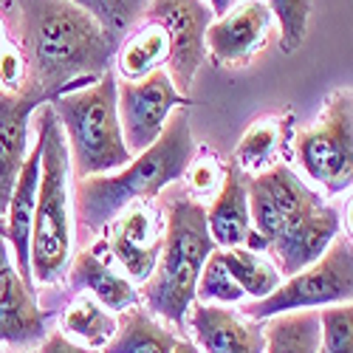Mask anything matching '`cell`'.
Masks as SVG:
<instances>
[{
	"instance_id": "484cf974",
	"label": "cell",
	"mask_w": 353,
	"mask_h": 353,
	"mask_svg": "<svg viewBox=\"0 0 353 353\" xmlns=\"http://www.w3.org/2000/svg\"><path fill=\"white\" fill-rule=\"evenodd\" d=\"M71 3L82 6L88 14H94L105 32L119 43L133 26L141 23L150 0H71Z\"/></svg>"
},
{
	"instance_id": "83f0119b",
	"label": "cell",
	"mask_w": 353,
	"mask_h": 353,
	"mask_svg": "<svg viewBox=\"0 0 353 353\" xmlns=\"http://www.w3.org/2000/svg\"><path fill=\"white\" fill-rule=\"evenodd\" d=\"M263 3L280 23V48L285 54H294L308 34L314 0H263Z\"/></svg>"
},
{
	"instance_id": "9a60e30c",
	"label": "cell",
	"mask_w": 353,
	"mask_h": 353,
	"mask_svg": "<svg viewBox=\"0 0 353 353\" xmlns=\"http://www.w3.org/2000/svg\"><path fill=\"white\" fill-rule=\"evenodd\" d=\"M272 26V12L263 0H243L234 3L226 14L212 20L203 34V46L212 51L221 65L246 63L263 48Z\"/></svg>"
},
{
	"instance_id": "2e32d148",
	"label": "cell",
	"mask_w": 353,
	"mask_h": 353,
	"mask_svg": "<svg viewBox=\"0 0 353 353\" xmlns=\"http://www.w3.org/2000/svg\"><path fill=\"white\" fill-rule=\"evenodd\" d=\"M40 105H46V99L28 88L20 94L0 91V234L14 181L28 159V122Z\"/></svg>"
},
{
	"instance_id": "d6986e66",
	"label": "cell",
	"mask_w": 353,
	"mask_h": 353,
	"mask_svg": "<svg viewBox=\"0 0 353 353\" xmlns=\"http://www.w3.org/2000/svg\"><path fill=\"white\" fill-rule=\"evenodd\" d=\"M246 179L249 175L232 164L223 172V184L212 201V207L207 210V229H210L215 249L246 246V238L252 232Z\"/></svg>"
},
{
	"instance_id": "836d02e7",
	"label": "cell",
	"mask_w": 353,
	"mask_h": 353,
	"mask_svg": "<svg viewBox=\"0 0 353 353\" xmlns=\"http://www.w3.org/2000/svg\"><path fill=\"white\" fill-rule=\"evenodd\" d=\"M172 353H201V350L195 347V342H192V339H187V336H179V339H175V347H172Z\"/></svg>"
},
{
	"instance_id": "d6a6232c",
	"label": "cell",
	"mask_w": 353,
	"mask_h": 353,
	"mask_svg": "<svg viewBox=\"0 0 353 353\" xmlns=\"http://www.w3.org/2000/svg\"><path fill=\"white\" fill-rule=\"evenodd\" d=\"M203 3H207V6L212 9V14H218V17H221V14H226L234 3H238V0H203Z\"/></svg>"
},
{
	"instance_id": "f546056e",
	"label": "cell",
	"mask_w": 353,
	"mask_h": 353,
	"mask_svg": "<svg viewBox=\"0 0 353 353\" xmlns=\"http://www.w3.org/2000/svg\"><path fill=\"white\" fill-rule=\"evenodd\" d=\"M223 167L218 161V156L207 147H195V153L184 170L187 175V187H190V198H203V195H218L221 184H223Z\"/></svg>"
},
{
	"instance_id": "ac0fdd59",
	"label": "cell",
	"mask_w": 353,
	"mask_h": 353,
	"mask_svg": "<svg viewBox=\"0 0 353 353\" xmlns=\"http://www.w3.org/2000/svg\"><path fill=\"white\" fill-rule=\"evenodd\" d=\"M37 187H40V139L28 150V159L14 181L6 218H3V238L12 246V260L17 274L32 285V221H34V207H37Z\"/></svg>"
},
{
	"instance_id": "5bb4252c",
	"label": "cell",
	"mask_w": 353,
	"mask_h": 353,
	"mask_svg": "<svg viewBox=\"0 0 353 353\" xmlns=\"http://www.w3.org/2000/svg\"><path fill=\"white\" fill-rule=\"evenodd\" d=\"M54 311L40 308L34 285H28L9 257V243L0 234V342L37 345L46 339V322Z\"/></svg>"
},
{
	"instance_id": "7c38bea8",
	"label": "cell",
	"mask_w": 353,
	"mask_h": 353,
	"mask_svg": "<svg viewBox=\"0 0 353 353\" xmlns=\"http://www.w3.org/2000/svg\"><path fill=\"white\" fill-rule=\"evenodd\" d=\"M339 212L322 195H316L300 215H294L272 238L269 252L277 272L283 277H291L308 269L339 238Z\"/></svg>"
},
{
	"instance_id": "52a82bcc",
	"label": "cell",
	"mask_w": 353,
	"mask_h": 353,
	"mask_svg": "<svg viewBox=\"0 0 353 353\" xmlns=\"http://www.w3.org/2000/svg\"><path fill=\"white\" fill-rule=\"evenodd\" d=\"M350 297H353V249L347 238H336L316 263L285 277L266 300L246 303L241 314L252 322H263L277 314L342 305L350 303Z\"/></svg>"
},
{
	"instance_id": "d4e9b609",
	"label": "cell",
	"mask_w": 353,
	"mask_h": 353,
	"mask_svg": "<svg viewBox=\"0 0 353 353\" xmlns=\"http://www.w3.org/2000/svg\"><path fill=\"white\" fill-rule=\"evenodd\" d=\"M263 353H316L319 347V314L291 311L263 319Z\"/></svg>"
},
{
	"instance_id": "4316f807",
	"label": "cell",
	"mask_w": 353,
	"mask_h": 353,
	"mask_svg": "<svg viewBox=\"0 0 353 353\" xmlns=\"http://www.w3.org/2000/svg\"><path fill=\"white\" fill-rule=\"evenodd\" d=\"M246 294L241 291V285L232 280V274L226 272L223 260H221V249H215L203 269L198 274L195 283V303H207V305H238L243 303Z\"/></svg>"
},
{
	"instance_id": "ffe728a7",
	"label": "cell",
	"mask_w": 353,
	"mask_h": 353,
	"mask_svg": "<svg viewBox=\"0 0 353 353\" xmlns=\"http://www.w3.org/2000/svg\"><path fill=\"white\" fill-rule=\"evenodd\" d=\"M170 57V40L164 28L153 20H141L116 46V71L122 74L125 82L144 79L147 74L161 71Z\"/></svg>"
},
{
	"instance_id": "6da1fadb",
	"label": "cell",
	"mask_w": 353,
	"mask_h": 353,
	"mask_svg": "<svg viewBox=\"0 0 353 353\" xmlns=\"http://www.w3.org/2000/svg\"><path fill=\"white\" fill-rule=\"evenodd\" d=\"M26 88L46 102L97 82L116 57L102 23L71 0H17Z\"/></svg>"
},
{
	"instance_id": "5b68a950",
	"label": "cell",
	"mask_w": 353,
	"mask_h": 353,
	"mask_svg": "<svg viewBox=\"0 0 353 353\" xmlns=\"http://www.w3.org/2000/svg\"><path fill=\"white\" fill-rule=\"evenodd\" d=\"M116 85H119L116 71H105L97 82L48 99L63 128L68 161L74 164L77 179L108 175L133 159L122 139Z\"/></svg>"
},
{
	"instance_id": "7a4b0ae2",
	"label": "cell",
	"mask_w": 353,
	"mask_h": 353,
	"mask_svg": "<svg viewBox=\"0 0 353 353\" xmlns=\"http://www.w3.org/2000/svg\"><path fill=\"white\" fill-rule=\"evenodd\" d=\"M195 153L190 130V110H172L164 133L144 153L133 156L119 172L88 175L77 181V234L91 243L102 238L110 221L133 201H153L161 190L184 179V170Z\"/></svg>"
},
{
	"instance_id": "603a6c76",
	"label": "cell",
	"mask_w": 353,
	"mask_h": 353,
	"mask_svg": "<svg viewBox=\"0 0 353 353\" xmlns=\"http://www.w3.org/2000/svg\"><path fill=\"white\" fill-rule=\"evenodd\" d=\"M60 331L91 350H105L116 334V314H110L91 294H74L60 314Z\"/></svg>"
},
{
	"instance_id": "8fae6325",
	"label": "cell",
	"mask_w": 353,
	"mask_h": 353,
	"mask_svg": "<svg viewBox=\"0 0 353 353\" xmlns=\"http://www.w3.org/2000/svg\"><path fill=\"white\" fill-rule=\"evenodd\" d=\"M246 192H249L252 229L260 234L263 241H266V246L272 243V238L294 215H300L308 203L319 195L285 161H277L269 170L249 175L246 179Z\"/></svg>"
},
{
	"instance_id": "e575fe53",
	"label": "cell",
	"mask_w": 353,
	"mask_h": 353,
	"mask_svg": "<svg viewBox=\"0 0 353 353\" xmlns=\"http://www.w3.org/2000/svg\"><path fill=\"white\" fill-rule=\"evenodd\" d=\"M6 46V32H3V23H0V48Z\"/></svg>"
},
{
	"instance_id": "cb8c5ba5",
	"label": "cell",
	"mask_w": 353,
	"mask_h": 353,
	"mask_svg": "<svg viewBox=\"0 0 353 353\" xmlns=\"http://www.w3.org/2000/svg\"><path fill=\"white\" fill-rule=\"evenodd\" d=\"M221 260L232 280L241 285L246 297L254 300H266L272 291L283 283V274L277 272L274 260L266 252H252L246 246H234V249H221Z\"/></svg>"
},
{
	"instance_id": "9c48e42d",
	"label": "cell",
	"mask_w": 353,
	"mask_h": 353,
	"mask_svg": "<svg viewBox=\"0 0 353 353\" xmlns=\"http://www.w3.org/2000/svg\"><path fill=\"white\" fill-rule=\"evenodd\" d=\"M141 20H153L170 40L167 74L181 97H190V85L203 63V34L212 23V9L203 0H150Z\"/></svg>"
},
{
	"instance_id": "44dd1931",
	"label": "cell",
	"mask_w": 353,
	"mask_h": 353,
	"mask_svg": "<svg viewBox=\"0 0 353 353\" xmlns=\"http://www.w3.org/2000/svg\"><path fill=\"white\" fill-rule=\"evenodd\" d=\"M179 331L153 316L144 305H133L116 316V334L102 353H172Z\"/></svg>"
},
{
	"instance_id": "30bf717a",
	"label": "cell",
	"mask_w": 353,
	"mask_h": 353,
	"mask_svg": "<svg viewBox=\"0 0 353 353\" xmlns=\"http://www.w3.org/2000/svg\"><path fill=\"white\" fill-rule=\"evenodd\" d=\"M105 246L133 285L153 274L164 243V210L153 201H133L105 229Z\"/></svg>"
},
{
	"instance_id": "8992f818",
	"label": "cell",
	"mask_w": 353,
	"mask_h": 353,
	"mask_svg": "<svg viewBox=\"0 0 353 353\" xmlns=\"http://www.w3.org/2000/svg\"><path fill=\"white\" fill-rule=\"evenodd\" d=\"M294 159L311 181L328 195L350 190L353 181V94L350 88L334 91L319 119L294 136Z\"/></svg>"
},
{
	"instance_id": "3957f363",
	"label": "cell",
	"mask_w": 353,
	"mask_h": 353,
	"mask_svg": "<svg viewBox=\"0 0 353 353\" xmlns=\"http://www.w3.org/2000/svg\"><path fill=\"white\" fill-rule=\"evenodd\" d=\"M215 243L207 229V207L190 195L170 198L164 210V243L153 274L147 277L141 305L170 322L175 331L187 328V314L195 303V283Z\"/></svg>"
},
{
	"instance_id": "f1b7e54d",
	"label": "cell",
	"mask_w": 353,
	"mask_h": 353,
	"mask_svg": "<svg viewBox=\"0 0 353 353\" xmlns=\"http://www.w3.org/2000/svg\"><path fill=\"white\" fill-rule=\"evenodd\" d=\"M316 353H353V308L350 303L322 308Z\"/></svg>"
},
{
	"instance_id": "4dcf8cb0",
	"label": "cell",
	"mask_w": 353,
	"mask_h": 353,
	"mask_svg": "<svg viewBox=\"0 0 353 353\" xmlns=\"http://www.w3.org/2000/svg\"><path fill=\"white\" fill-rule=\"evenodd\" d=\"M26 88V60L14 46L0 48V91L6 94H20Z\"/></svg>"
},
{
	"instance_id": "1f68e13d",
	"label": "cell",
	"mask_w": 353,
	"mask_h": 353,
	"mask_svg": "<svg viewBox=\"0 0 353 353\" xmlns=\"http://www.w3.org/2000/svg\"><path fill=\"white\" fill-rule=\"evenodd\" d=\"M37 353H102V350H91V347H82L77 342H71L63 331H54V334H46V339L40 342Z\"/></svg>"
},
{
	"instance_id": "7402d4cb",
	"label": "cell",
	"mask_w": 353,
	"mask_h": 353,
	"mask_svg": "<svg viewBox=\"0 0 353 353\" xmlns=\"http://www.w3.org/2000/svg\"><path fill=\"white\" fill-rule=\"evenodd\" d=\"M291 133H294L291 113H285L283 119H260L249 125L238 150H234V167L243 170L246 175L274 167L280 156L291 147Z\"/></svg>"
},
{
	"instance_id": "e0dca14e",
	"label": "cell",
	"mask_w": 353,
	"mask_h": 353,
	"mask_svg": "<svg viewBox=\"0 0 353 353\" xmlns=\"http://www.w3.org/2000/svg\"><path fill=\"white\" fill-rule=\"evenodd\" d=\"M187 325L192 328V342L201 353H263L266 347L263 322H252L221 305L192 303Z\"/></svg>"
},
{
	"instance_id": "277c9868",
	"label": "cell",
	"mask_w": 353,
	"mask_h": 353,
	"mask_svg": "<svg viewBox=\"0 0 353 353\" xmlns=\"http://www.w3.org/2000/svg\"><path fill=\"white\" fill-rule=\"evenodd\" d=\"M40 187L32 221V277L40 285H65L74 257V221L68 195V147L51 105H40Z\"/></svg>"
},
{
	"instance_id": "ba28073f",
	"label": "cell",
	"mask_w": 353,
	"mask_h": 353,
	"mask_svg": "<svg viewBox=\"0 0 353 353\" xmlns=\"http://www.w3.org/2000/svg\"><path fill=\"white\" fill-rule=\"evenodd\" d=\"M116 105H119V125H122V139L130 156L144 153L156 139L164 133L172 110L187 108L190 97H181L175 91L170 74L153 71L144 79L136 82H119L116 85Z\"/></svg>"
},
{
	"instance_id": "4fadbf2b",
	"label": "cell",
	"mask_w": 353,
	"mask_h": 353,
	"mask_svg": "<svg viewBox=\"0 0 353 353\" xmlns=\"http://www.w3.org/2000/svg\"><path fill=\"white\" fill-rule=\"evenodd\" d=\"M65 285L71 288V294H91L110 314H122L133 305H141L139 288L116 266V260L105 246V238L91 241L71 257Z\"/></svg>"
}]
</instances>
